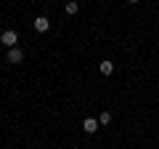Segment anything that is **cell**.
Instances as JSON below:
<instances>
[{
	"label": "cell",
	"instance_id": "obj_3",
	"mask_svg": "<svg viewBox=\"0 0 159 149\" xmlns=\"http://www.w3.org/2000/svg\"><path fill=\"white\" fill-rule=\"evenodd\" d=\"M32 27H34V32H48L51 29V22H48V16H37L32 22Z\"/></svg>",
	"mask_w": 159,
	"mask_h": 149
},
{
	"label": "cell",
	"instance_id": "obj_5",
	"mask_svg": "<svg viewBox=\"0 0 159 149\" xmlns=\"http://www.w3.org/2000/svg\"><path fill=\"white\" fill-rule=\"evenodd\" d=\"M64 13H66V16H77V13H80V3H77V0H66Z\"/></svg>",
	"mask_w": 159,
	"mask_h": 149
},
{
	"label": "cell",
	"instance_id": "obj_7",
	"mask_svg": "<svg viewBox=\"0 0 159 149\" xmlns=\"http://www.w3.org/2000/svg\"><path fill=\"white\" fill-rule=\"evenodd\" d=\"M98 123H101V125H109V123H111V112H101Z\"/></svg>",
	"mask_w": 159,
	"mask_h": 149
},
{
	"label": "cell",
	"instance_id": "obj_8",
	"mask_svg": "<svg viewBox=\"0 0 159 149\" xmlns=\"http://www.w3.org/2000/svg\"><path fill=\"white\" fill-rule=\"evenodd\" d=\"M127 3H133V6H135V3H141V0H127Z\"/></svg>",
	"mask_w": 159,
	"mask_h": 149
},
{
	"label": "cell",
	"instance_id": "obj_4",
	"mask_svg": "<svg viewBox=\"0 0 159 149\" xmlns=\"http://www.w3.org/2000/svg\"><path fill=\"white\" fill-rule=\"evenodd\" d=\"M98 125H101V123H98L96 117H85V120H82V131H85V133H96Z\"/></svg>",
	"mask_w": 159,
	"mask_h": 149
},
{
	"label": "cell",
	"instance_id": "obj_1",
	"mask_svg": "<svg viewBox=\"0 0 159 149\" xmlns=\"http://www.w3.org/2000/svg\"><path fill=\"white\" fill-rule=\"evenodd\" d=\"M0 43H6L8 48H16V43H19V32H16V29H3V35H0Z\"/></svg>",
	"mask_w": 159,
	"mask_h": 149
},
{
	"label": "cell",
	"instance_id": "obj_6",
	"mask_svg": "<svg viewBox=\"0 0 159 149\" xmlns=\"http://www.w3.org/2000/svg\"><path fill=\"white\" fill-rule=\"evenodd\" d=\"M98 69H101V74H103V77H109V74H111V72H114V64H111V61H109V59H103V61H101V64H98Z\"/></svg>",
	"mask_w": 159,
	"mask_h": 149
},
{
	"label": "cell",
	"instance_id": "obj_2",
	"mask_svg": "<svg viewBox=\"0 0 159 149\" xmlns=\"http://www.w3.org/2000/svg\"><path fill=\"white\" fill-rule=\"evenodd\" d=\"M24 56H27V53H24L21 48H11V51H8V56H6V61H8V64H21Z\"/></svg>",
	"mask_w": 159,
	"mask_h": 149
}]
</instances>
